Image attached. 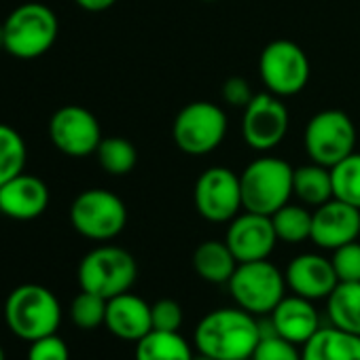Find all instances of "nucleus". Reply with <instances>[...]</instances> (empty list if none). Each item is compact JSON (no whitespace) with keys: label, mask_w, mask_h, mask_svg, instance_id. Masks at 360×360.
<instances>
[{"label":"nucleus","mask_w":360,"mask_h":360,"mask_svg":"<svg viewBox=\"0 0 360 360\" xmlns=\"http://www.w3.org/2000/svg\"><path fill=\"white\" fill-rule=\"evenodd\" d=\"M75 3L83 9V11H89V13H102L110 7L117 5V0H75Z\"/></svg>","instance_id":"obj_35"},{"label":"nucleus","mask_w":360,"mask_h":360,"mask_svg":"<svg viewBox=\"0 0 360 360\" xmlns=\"http://www.w3.org/2000/svg\"><path fill=\"white\" fill-rule=\"evenodd\" d=\"M5 322L24 341L58 333L62 307L58 297L41 284H22L5 301Z\"/></svg>","instance_id":"obj_3"},{"label":"nucleus","mask_w":360,"mask_h":360,"mask_svg":"<svg viewBox=\"0 0 360 360\" xmlns=\"http://www.w3.org/2000/svg\"><path fill=\"white\" fill-rule=\"evenodd\" d=\"M28 146L18 129L0 123V187L26 169Z\"/></svg>","instance_id":"obj_26"},{"label":"nucleus","mask_w":360,"mask_h":360,"mask_svg":"<svg viewBox=\"0 0 360 360\" xmlns=\"http://www.w3.org/2000/svg\"><path fill=\"white\" fill-rule=\"evenodd\" d=\"M70 223L75 231L87 240L108 242L125 229L127 208L119 195L106 189H87L75 198Z\"/></svg>","instance_id":"obj_9"},{"label":"nucleus","mask_w":360,"mask_h":360,"mask_svg":"<svg viewBox=\"0 0 360 360\" xmlns=\"http://www.w3.org/2000/svg\"><path fill=\"white\" fill-rule=\"evenodd\" d=\"M269 320L280 337L297 345L309 341L320 328V316L314 307V301L299 295H286L269 314Z\"/></svg>","instance_id":"obj_19"},{"label":"nucleus","mask_w":360,"mask_h":360,"mask_svg":"<svg viewBox=\"0 0 360 360\" xmlns=\"http://www.w3.org/2000/svg\"><path fill=\"white\" fill-rule=\"evenodd\" d=\"M295 167L274 155H263L250 161L240 174L242 206L248 212L271 217L292 198Z\"/></svg>","instance_id":"obj_2"},{"label":"nucleus","mask_w":360,"mask_h":360,"mask_svg":"<svg viewBox=\"0 0 360 360\" xmlns=\"http://www.w3.org/2000/svg\"><path fill=\"white\" fill-rule=\"evenodd\" d=\"M195 352L180 333L150 330L136 343V360H193Z\"/></svg>","instance_id":"obj_24"},{"label":"nucleus","mask_w":360,"mask_h":360,"mask_svg":"<svg viewBox=\"0 0 360 360\" xmlns=\"http://www.w3.org/2000/svg\"><path fill=\"white\" fill-rule=\"evenodd\" d=\"M290 112L282 98L265 91L255 94L250 104L244 108L242 136L252 150L267 153L282 144L288 134Z\"/></svg>","instance_id":"obj_12"},{"label":"nucleus","mask_w":360,"mask_h":360,"mask_svg":"<svg viewBox=\"0 0 360 360\" xmlns=\"http://www.w3.org/2000/svg\"><path fill=\"white\" fill-rule=\"evenodd\" d=\"M3 28L7 53L18 60H37L53 47L60 22L47 5L26 3L9 13Z\"/></svg>","instance_id":"obj_4"},{"label":"nucleus","mask_w":360,"mask_h":360,"mask_svg":"<svg viewBox=\"0 0 360 360\" xmlns=\"http://www.w3.org/2000/svg\"><path fill=\"white\" fill-rule=\"evenodd\" d=\"M261 337L257 316L236 305L206 314L195 326L193 345L217 360H250Z\"/></svg>","instance_id":"obj_1"},{"label":"nucleus","mask_w":360,"mask_h":360,"mask_svg":"<svg viewBox=\"0 0 360 360\" xmlns=\"http://www.w3.org/2000/svg\"><path fill=\"white\" fill-rule=\"evenodd\" d=\"M81 290L96 292L104 299H112L121 292H127L136 278L138 265L136 259L119 246H100L87 252L77 271Z\"/></svg>","instance_id":"obj_7"},{"label":"nucleus","mask_w":360,"mask_h":360,"mask_svg":"<svg viewBox=\"0 0 360 360\" xmlns=\"http://www.w3.org/2000/svg\"><path fill=\"white\" fill-rule=\"evenodd\" d=\"M303 146L311 161L333 167L356 150V125L343 110H320L305 125Z\"/></svg>","instance_id":"obj_10"},{"label":"nucleus","mask_w":360,"mask_h":360,"mask_svg":"<svg viewBox=\"0 0 360 360\" xmlns=\"http://www.w3.org/2000/svg\"><path fill=\"white\" fill-rule=\"evenodd\" d=\"M227 112L206 100L187 104L172 123V138L176 146L193 157L217 150L227 136Z\"/></svg>","instance_id":"obj_6"},{"label":"nucleus","mask_w":360,"mask_h":360,"mask_svg":"<svg viewBox=\"0 0 360 360\" xmlns=\"http://www.w3.org/2000/svg\"><path fill=\"white\" fill-rule=\"evenodd\" d=\"M227 284L236 305L252 316H269L288 288L284 274L269 259L240 263Z\"/></svg>","instance_id":"obj_5"},{"label":"nucleus","mask_w":360,"mask_h":360,"mask_svg":"<svg viewBox=\"0 0 360 360\" xmlns=\"http://www.w3.org/2000/svg\"><path fill=\"white\" fill-rule=\"evenodd\" d=\"M333 326L360 335V282H339L326 299Z\"/></svg>","instance_id":"obj_23"},{"label":"nucleus","mask_w":360,"mask_h":360,"mask_svg":"<svg viewBox=\"0 0 360 360\" xmlns=\"http://www.w3.org/2000/svg\"><path fill=\"white\" fill-rule=\"evenodd\" d=\"M193 360H217V358H212V356H208V354H202V352H195Z\"/></svg>","instance_id":"obj_36"},{"label":"nucleus","mask_w":360,"mask_h":360,"mask_svg":"<svg viewBox=\"0 0 360 360\" xmlns=\"http://www.w3.org/2000/svg\"><path fill=\"white\" fill-rule=\"evenodd\" d=\"M259 75L265 89L278 98L301 94L311 75L307 53L288 39L271 41L259 58Z\"/></svg>","instance_id":"obj_8"},{"label":"nucleus","mask_w":360,"mask_h":360,"mask_svg":"<svg viewBox=\"0 0 360 360\" xmlns=\"http://www.w3.org/2000/svg\"><path fill=\"white\" fill-rule=\"evenodd\" d=\"M238 265L240 263L231 248L221 240H206L193 252V267L198 276L210 284H227Z\"/></svg>","instance_id":"obj_21"},{"label":"nucleus","mask_w":360,"mask_h":360,"mask_svg":"<svg viewBox=\"0 0 360 360\" xmlns=\"http://www.w3.org/2000/svg\"><path fill=\"white\" fill-rule=\"evenodd\" d=\"M28 360H70V352L66 341L53 333L37 341H30Z\"/></svg>","instance_id":"obj_33"},{"label":"nucleus","mask_w":360,"mask_h":360,"mask_svg":"<svg viewBox=\"0 0 360 360\" xmlns=\"http://www.w3.org/2000/svg\"><path fill=\"white\" fill-rule=\"evenodd\" d=\"M104 326L123 341H134L138 343L142 337H146L153 330V320H150V305L138 297L127 292H121L106 303V318Z\"/></svg>","instance_id":"obj_18"},{"label":"nucleus","mask_w":360,"mask_h":360,"mask_svg":"<svg viewBox=\"0 0 360 360\" xmlns=\"http://www.w3.org/2000/svg\"><path fill=\"white\" fill-rule=\"evenodd\" d=\"M53 146L68 157H89L102 142V129L96 115L79 104L62 106L49 121Z\"/></svg>","instance_id":"obj_13"},{"label":"nucleus","mask_w":360,"mask_h":360,"mask_svg":"<svg viewBox=\"0 0 360 360\" xmlns=\"http://www.w3.org/2000/svg\"><path fill=\"white\" fill-rule=\"evenodd\" d=\"M303 360H360V335L337 326H320L316 335L301 345Z\"/></svg>","instance_id":"obj_20"},{"label":"nucleus","mask_w":360,"mask_h":360,"mask_svg":"<svg viewBox=\"0 0 360 360\" xmlns=\"http://www.w3.org/2000/svg\"><path fill=\"white\" fill-rule=\"evenodd\" d=\"M250 360H303L297 343L280 337L278 333L261 337Z\"/></svg>","instance_id":"obj_31"},{"label":"nucleus","mask_w":360,"mask_h":360,"mask_svg":"<svg viewBox=\"0 0 360 360\" xmlns=\"http://www.w3.org/2000/svg\"><path fill=\"white\" fill-rule=\"evenodd\" d=\"M221 96L225 100V104L233 106V108H246L250 104V100L255 98L252 89H250V83L242 77H231L223 83L221 87Z\"/></svg>","instance_id":"obj_34"},{"label":"nucleus","mask_w":360,"mask_h":360,"mask_svg":"<svg viewBox=\"0 0 360 360\" xmlns=\"http://www.w3.org/2000/svg\"><path fill=\"white\" fill-rule=\"evenodd\" d=\"M330 263L339 282H360V242L354 240L335 248Z\"/></svg>","instance_id":"obj_30"},{"label":"nucleus","mask_w":360,"mask_h":360,"mask_svg":"<svg viewBox=\"0 0 360 360\" xmlns=\"http://www.w3.org/2000/svg\"><path fill=\"white\" fill-rule=\"evenodd\" d=\"M360 236V208H354L337 198L314 210L311 242L318 248L335 250Z\"/></svg>","instance_id":"obj_15"},{"label":"nucleus","mask_w":360,"mask_h":360,"mask_svg":"<svg viewBox=\"0 0 360 360\" xmlns=\"http://www.w3.org/2000/svg\"><path fill=\"white\" fill-rule=\"evenodd\" d=\"M0 49H5V28L0 24Z\"/></svg>","instance_id":"obj_37"},{"label":"nucleus","mask_w":360,"mask_h":360,"mask_svg":"<svg viewBox=\"0 0 360 360\" xmlns=\"http://www.w3.org/2000/svg\"><path fill=\"white\" fill-rule=\"evenodd\" d=\"M153 330L178 333L183 326V307L174 299H159L150 305Z\"/></svg>","instance_id":"obj_32"},{"label":"nucleus","mask_w":360,"mask_h":360,"mask_svg":"<svg viewBox=\"0 0 360 360\" xmlns=\"http://www.w3.org/2000/svg\"><path fill=\"white\" fill-rule=\"evenodd\" d=\"M204 3H214V0H204Z\"/></svg>","instance_id":"obj_39"},{"label":"nucleus","mask_w":360,"mask_h":360,"mask_svg":"<svg viewBox=\"0 0 360 360\" xmlns=\"http://www.w3.org/2000/svg\"><path fill=\"white\" fill-rule=\"evenodd\" d=\"M98 163L102 169L110 176H125L136 167L138 161V150L136 146L121 136H108L102 138L98 150H96Z\"/></svg>","instance_id":"obj_27"},{"label":"nucleus","mask_w":360,"mask_h":360,"mask_svg":"<svg viewBox=\"0 0 360 360\" xmlns=\"http://www.w3.org/2000/svg\"><path fill=\"white\" fill-rule=\"evenodd\" d=\"M292 195L303 204L318 208L333 200V174L330 167L316 161L295 167L292 174Z\"/></svg>","instance_id":"obj_22"},{"label":"nucleus","mask_w":360,"mask_h":360,"mask_svg":"<svg viewBox=\"0 0 360 360\" xmlns=\"http://www.w3.org/2000/svg\"><path fill=\"white\" fill-rule=\"evenodd\" d=\"M106 303H108V299H104L96 292H89V290H81L70 303V318L79 328H85V330L98 328L104 324Z\"/></svg>","instance_id":"obj_29"},{"label":"nucleus","mask_w":360,"mask_h":360,"mask_svg":"<svg viewBox=\"0 0 360 360\" xmlns=\"http://www.w3.org/2000/svg\"><path fill=\"white\" fill-rule=\"evenodd\" d=\"M333 195L354 208H360V153L354 150L330 167Z\"/></svg>","instance_id":"obj_28"},{"label":"nucleus","mask_w":360,"mask_h":360,"mask_svg":"<svg viewBox=\"0 0 360 360\" xmlns=\"http://www.w3.org/2000/svg\"><path fill=\"white\" fill-rule=\"evenodd\" d=\"M284 278L292 295L305 297L309 301L328 299V295L339 284V278L335 274L330 259L316 255V252H305V255L295 257L286 265Z\"/></svg>","instance_id":"obj_16"},{"label":"nucleus","mask_w":360,"mask_h":360,"mask_svg":"<svg viewBox=\"0 0 360 360\" xmlns=\"http://www.w3.org/2000/svg\"><path fill=\"white\" fill-rule=\"evenodd\" d=\"M225 242L238 263H248L269 259L280 240L276 236L271 217L244 210L229 223Z\"/></svg>","instance_id":"obj_14"},{"label":"nucleus","mask_w":360,"mask_h":360,"mask_svg":"<svg viewBox=\"0 0 360 360\" xmlns=\"http://www.w3.org/2000/svg\"><path fill=\"white\" fill-rule=\"evenodd\" d=\"M49 206V187L39 176L18 174L0 187V212L15 221L39 219Z\"/></svg>","instance_id":"obj_17"},{"label":"nucleus","mask_w":360,"mask_h":360,"mask_svg":"<svg viewBox=\"0 0 360 360\" xmlns=\"http://www.w3.org/2000/svg\"><path fill=\"white\" fill-rule=\"evenodd\" d=\"M311 221L314 212H309L307 206L290 202L271 214L276 236L280 242L286 244H301L305 240H311Z\"/></svg>","instance_id":"obj_25"},{"label":"nucleus","mask_w":360,"mask_h":360,"mask_svg":"<svg viewBox=\"0 0 360 360\" xmlns=\"http://www.w3.org/2000/svg\"><path fill=\"white\" fill-rule=\"evenodd\" d=\"M193 202L202 219L210 223H231L240 210H244L240 176L223 165L208 167L198 178Z\"/></svg>","instance_id":"obj_11"},{"label":"nucleus","mask_w":360,"mask_h":360,"mask_svg":"<svg viewBox=\"0 0 360 360\" xmlns=\"http://www.w3.org/2000/svg\"><path fill=\"white\" fill-rule=\"evenodd\" d=\"M0 360H5V352H3V345H0Z\"/></svg>","instance_id":"obj_38"}]
</instances>
